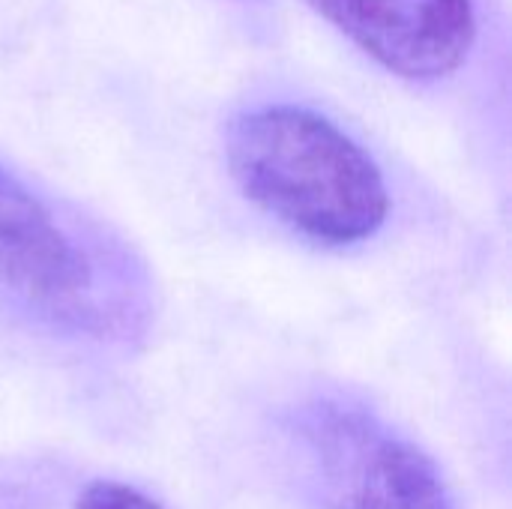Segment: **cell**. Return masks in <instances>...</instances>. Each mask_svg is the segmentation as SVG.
<instances>
[{"label":"cell","mask_w":512,"mask_h":509,"mask_svg":"<svg viewBox=\"0 0 512 509\" xmlns=\"http://www.w3.org/2000/svg\"><path fill=\"white\" fill-rule=\"evenodd\" d=\"M225 159L252 204L321 246L363 243L387 222L390 192L375 159L309 108L237 114L225 132Z\"/></svg>","instance_id":"6da1fadb"},{"label":"cell","mask_w":512,"mask_h":509,"mask_svg":"<svg viewBox=\"0 0 512 509\" xmlns=\"http://www.w3.org/2000/svg\"><path fill=\"white\" fill-rule=\"evenodd\" d=\"M300 435L327 509H450L435 465L357 408L312 405Z\"/></svg>","instance_id":"7a4b0ae2"},{"label":"cell","mask_w":512,"mask_h":509,"mask_svg":"<svg viewBox=\"0 0 512 509\" xmlns=\"http://www.w3.org/2000/svg\"><path fill=\"white\" fill-rule=\"evenodd\" d=\"M0 288L51 321L84 330L99 321L90 258L51 207L6 168H0Z\"/></svg>","instance_id":"3957f363"},{"label":"cell","mask_w":512,"mask_h":509,"mask_svg":"<svg viewBox=\"0 0 512 509\" xmlns=\"http://www.w3.org/2000/svg\"><path fill=\"white\" fill-rule=\"evenodd\" d=\"M387 72L438 81L456 72L477 36L474 0H309Z\"/></svg>","instance_id":"277c9868"},{"label":"cell","mask_w":512,"mask_h":509,"mask_svg":"<svg viewBox=\"0 0 512 509\" xmlns=\"http://www.w3.org/2000/svg\"><path fill=\"white\" fill-rule=\"evenodd\" d=\"M78 509H162L156 501H150L147 495H141L132 486L123 483H111V480H96L90 483L81 498Z\"/></svg>","instance_id":"5b68a950"}]
</instances>
